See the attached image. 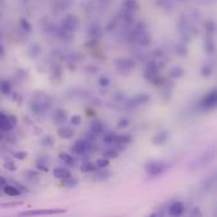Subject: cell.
Segmentation results:
<instances>
[{"label": "cell", "instance_id": "6da1fadb", "mask_svg": "<svg viewBox=\"0 0 217 217\" xmlns=\"http://www.w3.org/2000/svg\"><path fill=\"white\" fill-rule=\"evenodd\" d=\"M165 170V163L161 160H151L145 165V171L149 175H160Z\"/></svg>", "mask_w": 217, "mask_h": 217}, {"label": "cell", "instance_id": "7a4b0ae2", "mask_svg": "<svg viewBox=\"0 0 217 217\" xmlns=\"http://www.w3.org/2000/svg\"><path fill=\"white\" fill-rule=\"evenodd\" d=\"M216 103H217V94H216V90H211L208 94H206L201 104L202 107L206 108V109H212L216 107Z\"/></svg>", "mask_w": 217, "mask_h": 217}, {"label": "cell", "instance_id": "3957f363", "mask_svg": "<svg viewBox=\"0 0 217 217\" xmlns=\"http://www.w3.org/2000/svg\"><path fill=\"white\" fill-rule=\"evenodd\" d=\"M88 149H89V145L86 144L84 140H77V141L74 144V146L71 147L73 152H75L76 155H83V154H85L86 151H88Z\"/></svg>", "mask_w": 217, "mask_h": 217}, {"label": "cell", "instance_id": "277c9868", "mask_svg": "<svg viewBox=\"0 0 217 217\" xmlns=\"http://www.w3.org/2000/svg\"><path fill=\"white\" fill-rule=\"evenodd\" d=\"M116 66L121 71H128L135 66V64L132 60H129V58H118L116 61Z\"/></svg>", "mask_w": 217, "mask_h": 217}, {"label": "cell", "instance_id": "5b68a950", "mask_svg": "<svg viewBox=\"0 0 217 217\" xmlns=\"http://www.w3.org/2000/svg\"><path fill=\"white\" fill-rule=\"evenodd\" d=\"M145 76H146V79H149V80H155L156 76H158V66L152 62H149L146 66V70H145Z\"/></svg>", "mask_w": 217, "mask_h": 217}, {"label": "cell", "instance_id": "8992f818", "mask_svg": "<svg viewBox=\"0 0 217 217\" xmlns=\"http://www.w3.org/2000/svg\"><path fill=\"white\" fill-rule=\"evenodd\" d=\"M184 211H185V207L181 202H174L169 208V213L171 216H181L184 213Z\"/></svg>", "mask_w": 217, "mask_h": 217}, {"label": "cell", "instance_id": "52a82bcc", "mask_svg": "<svg viewBox=\"0 0 217 217\" xmlns=\"http://www.w3.org/2000/svg\"><path fill=\"white\" fill-rule=\"evenodd\" d=\"M54 177L57 179H66L69 177H71V173L65 168H56L54 169Z\"/></svg>", "mask_w": 217, "mask_h": 217}, {"label": "cell", "instance_id": "ba28073f", "mask_svg": "<svg viewBox=\"0 0 217 217\" xmlns=\"http://www.w3.org/2000/svg\"><path fill=\"white\" fill-rule=\"evenodd\" d=\"M57 133H58V136L61 137V138L69 140V138H71L74 136V129L70 128V127H61V128H58Z\"/></svg>", "mask_w": 217, "mask_h": 217}, {"label": "cell", "instance_id": "9c48e42d", "mask_svg": "<svg viewBox=\"0 0 217 217\" xmlns=\"http://www.w3.org/2000/svg\"><path fill=\"white\" fill-rule=\"evenodd\" d=\"M166 140H168V132H166V131H161V132H159L158 135H155V137L152 138V142H154L155 145L160 146V145H163L164 142H165Z\"/></svg>", "mask_w": 217, "mask_h": 217}, {"label": "cell", "instance_id": "30bf717a", "mask_svg": "<svg viewBox=\"0 0 217 217\" xmlns=\"http://www.w3.org/2000/svg\"><path fill=\"white\" fill-rule=\"evenodd\" d=\"M54 121H55L57 125L64 123L65 121H66V113H65V110L57 109V110L55 112V114H54Z\"/></svg>", "mask_w": 217, "mask_h": 217}, {"label": "cell", "instance_id": "8fae6325", "mask_svg": "<svg viewBox=\"0 0 217 217\" xmlns=\"http://www.w3.org/2000/svg\"><path fill=\"white\" fill-rule=\"evenodd\" d=\"M3 190H4V193L6 194V196H10V197H18L19 194H21V192L18 189H17L15 187H13V185H4L3 187Z\"/></svg>", "mask_w": 217, "mask_h": 217}, {"label": "cell", "instance_id": "7c38bea8", "mask_svg": "<svg viewBox=\"0 0 217 217\" xmlns=\"http://www.w3.org/2000/svg\"><path fill=\"white\" fill-rule=\"evenodd\" d=\"M64 211H60V210H38V211H27L24 212L23 215H52V213H62Z\"/></svg>", "mask_w": 217, "mask_h": 217}, {"label": "cell", "instance_id": "4fadbf2b", "mask_svg": "<svg viewBox=\"0 0 217 217\" xmlns=\"http://www.w3.org/2000/svg\"><path fill=\"white\" fill-rule=\"evenodd\" d=\"M149 100H150V97L147 94H138L132 102L135 103L133 106H142V104H146Z\"/></svg>", "mask_w": 217, "mask_h": 217}, {"label": "cell", "instance_id": "5bb4252c", "mask_svg": "<svg viewBox=\"0 0 217 217\" xmlns=\"http://www.w3.org/2000/svg\"><path fill=\"white\" fill-rule=\"evenodd\" d=\"M13 128V125L9 122V119H8V116L3 119H0V131L3 132H6V131H10Z\"/></svg>", "mask_w": 217, "mask_h": 217}, {"label": "cell", "instance_id": "9a60e30c", "mask_svg": "<svg viewBox=\"0 0 217 217\" xmlns=\"http://www.w3.org/2000/svg\"><path fill=\"white\" fill-rule=\"evenodd\" d=\"M90 131L94 133V135H99L103 132V125L99 121H94V122L90 125Z\"/></svg>", "mask_w": 217, "mask_h": 217}, {"label": "cell", "instance_id": "2e32d148", "mask_svg": "<svg viewBox=\"0 0 217 217\" xmlns=\"http://www.w3.org/2000/svg\"><path fill=\"white\" fill-rule=\"evenodd\" d=\"M10 90H12V85L9 81L6 80H0V92L5 95H9L10 94Z\"/></svg>", "mask_w": 217, "mask_h": 217}, {"label": "cell", "instance_id": "e0dca14e", "mask_svg": "<svg viewBox=\"0 0 217 217\" xmlns=\"http://www.w3.org/2000/svg\"><path fill=\"white\" fill-rule=\"evenodd\" d=\"M58 158H60V160H62L65 164H67V165H74L75 164V160H74V158L71 155H69V154H65V152H61L58 155Z\"/></svg>", "mask_w": 217, "mask_h": 217}, {"label": "cell", "instance_id": "ac0fdd59", "mask_svg": "<svg viewBox=\"0 0 217 217\" xmlns=\"http://www.w3.org/2000/svg\"><path fill=\"white\" fill-rule=\"evenodd\" d=\"M116 142H118V144H121V145H126V144H128V142H131V137H129L128 135H119V136H116V140H114Z\"/></svg>", "mask_w": 217, "mask_h": 217}, {"label": "cell", "instance_id": "d6986e66", "mask_svg": "<svg viewBox=\"0 0 217 217\" xmlns=\"http://www.w3.org/2000/svg\"><path fill=\"white\" fill-rule=\"evenodd\" d=\"M95 165H97L98 168H100V169H106L109 165V160L103 156V158H100V159H98L97 161H95Z\"/></svg>", "mask_w": 217, "mask_h": 217}, {"label": "cell", "instance_id": "ffe728a7", "mask_svg": "<svg viewBox=\"0 0 217 217\" xmlns=\"http://www.w3.org/2000/svg\"><path fill=\"white\" fill-rule=\"evenodd\" d=\"M183 74H184V70L181 67H179V66H177V67H173L171 69V71H170V75L173 76V77H181L183 76Z\"/></svg>", "mask_w": 217, "mask_h": 217}, {"label": "cell", "instance_id": "44dd1931", "mask_svg": "<svg viewBox=\"0 0 217 217\" xmlns=\"http://www.w3.org/2000/svg\"><path fill=\"white\" fill-rule=\"evenodd\" d=\"M77 184V179H73L71 177H69L66 179H62V185L66 187H75Z\"/></svg>", "mask_w": 217, "mask_h": 217}, {"label": "cell", "instance_id": "7402d4cb", "mask_svg": "<svg viewBox=\"0 0 217 217\" xmlns=\"http://www.w3.org/2000/svg\"><path fill=\"white\" fill-rule=\"evenodd\" d=\"M95 168H97V165H94V164H92V163H86V164H84V165L81 166V171L90 173V171H94Z\"/></svg>", "mask_w": 217, "mask_h": 217}, {"label": "cell", "instance_id": "603a6c76", "mask_svg": "<svg viewBox=\"0 0 217 217\" xmlns=\"http://www.w3.org/2000/svg\"><path fill=\"white\" fill-rule=\"evenodd\" d=\"M103 156H104V158H107V159H116L118 156V152L114 151V150H107V151H104Z\"/></svg>", "mask_w": 217, "mask_h": 217}, {"label": "cell", "instance_id": "cb8c5ba5", "mask_svg": "<svg viewBox=\"0 0 217 217\" xmlns=\"http://www.w3.org/2000/svg\"><path fill=\"white\" fill-rule=\"evenodd\" d=\"M202 75L203 76H210L212 73H213V67L211 66V65H206V66H203L202 67Z\"/></svg>", "mask_w": 217, "mask_h": 217}, {"label": "cell", "instance_id": "d4e9b609", "mask_svg": "<svg viewBox=\"0 0 217 217\" xmlns=\"http://www.w3.org/2000/svg\"><path fill=\"white\" fill-rule=\"evenodd\" d=\"M70 122H71V125H74V126H79V125L81 123V117H80V116H73V117L70 118Z\"/></svg>", "mask_w": 217, "mask_h": 217}, {"label": "cell", "instance_id": "484cf974", "mask_svg": "<svg viewBox=\"0 0 217 217\" xmlns=\"http://www.w3.org/2000/svg\"><path fill=\"white\" fill-rule=\"evenodd\" d=\"M14 158L19 159V160H23V159L27 158V152H24V151H18V152H15V154H14Z\"/></svg>", "mask_w": 217, "mask_h": 217}, {"label": "cell", "instance_id": "4316f807", "mask_svg": "<svg viewBox=\"0 0 217 217\" xmlns=\"http://www.w3.org/2000/svg\"><path fill=\"white\" fill-rule=\"evenodd\" d=\"M114 140H116V136L113 133H108V135H106V137H104V141L106 142H114Z\"/></svg>", "mask_w": 217, "mask_h": 217}, {"label": "cell", "instance_id": "83f0119b", "mask_svg": "<svg viewBox=\"0 0 217 217\" xmlns=\"http://www.w3.org/2000/svg\"><path fill=\"white\" fill-rule=\"evenodd\" d=\"M99 84L102 86H108L110 84V80L108 79V77H100V79H99Z\"/></svg>", "mask_w": 217, "mask_h": 217}, {"label": "cell", "instance_id": "f1b7e54d", "mask_svg": "<svg viewBox=\"0 0 217 217\" xmlns=\"http://www.w3.org/2000/svg\"><path fill=\"white\" fill-rule=\"evenodd\" d=\"M4 166H5V168H6L8 170H15V169H17V166L14 165V164H13L12 161H6Z\"/></svg>", "mask_w": 217, "mask_h": 217}, {"label": "cell", "instance_id": "f546056e", "mask_svg": "<svg viewBox=\"0 0 217 217\" xmlns=\"http://www.w3.org/2000/svg\"><path fill=\"white\" fill-rule=\"evenodd\" d=\"M126 126H128V121L127 119H122L121 122L118 123V128H123V127H126Z\"/></svg>", "mask_w": 217, "mask_h": 217}, {"label": "cell", "instance_id": "4dcf8cb0", "mask_svg": "<svg viewBox=\"0 0 217 217\" xmlns=\"http://www.w3.org/2000/svg\"><path fill=\"white\" fill-rule=\"evenodd\" d=\"M37 168H38V169H41V170H43V171H47V170H48V168L45 165V164H41L39 161L37 163Z\"/></svg>", "mask_w": 217, "mask_h": 217}, {"label": "cell", "instance_id": "1f68e13d", "mask_svg": "<svg viewBox=\"0 0 217 217\" xmlns=\"http://www.w3.org/2000/svg\"><path fill=\"white\" fill-rule=\"evenodd\" d=\"M8 119H9V122L13 125V126H15L17 125V118L14 117V116H10V117H8Z\"/></svg>", "mask_w": 217, "mask_h": 217}, {"label": "cell", "instance_id": "d6a6232c", "mask_svg": "<svg viewBox=\"0 0 217 217\" xmlns=\"http://www.w3.org/2000/svg\"><path fill=\"white\" fill-rule=\"evenodd\" d=\"M5 184H6V180H5V179H4L3 177H0V187L3 188V187H4Z\"/></svg>", "mask_w": 217, "mask_h": 217}, {"label": "cell", "instance_id": "836d02e7", "mask_svg": "<svg viewBox=\"0 0 217 217\" xmlns=\"http://www.w3.org/2000/svg\"><path fill=\"white\" fill-rule=\"evenodd\" d=\"M4 55H5V54H4V47H3L2 45H0V58H3Z\"/></svg>", "mask_w": 217, "mask_h": 217}, {"label": "cell", "instance_id": "e575fe53", "mask_svg": "<svg viewBox=\"0 0 217 217\" xmlns=\"http://www.w3.org/2000/svg\"><path fill=\"white\" fill-rule=\"evenodd\" d=\"M5 117H6V116L3 113V112H0V119H3V118H5Z\"/></svg>", "mask_w": 217, "mask_h": 217}, {"label": "cell", "instance_id": "d590c367", "mask_svg": "<svg viewBox=\"0 0 217 217\" xmlns=\"http://www.w3.org/2000/svg\"><path fill=\"white\" fill-rule=\"evenodd\" d=\"M0 140H3V131H0Z\"/></svg>", "mask_w": 217, "mask_h": 217}]
</instances>
